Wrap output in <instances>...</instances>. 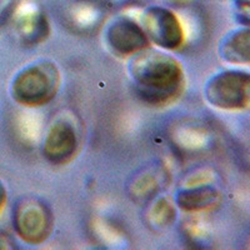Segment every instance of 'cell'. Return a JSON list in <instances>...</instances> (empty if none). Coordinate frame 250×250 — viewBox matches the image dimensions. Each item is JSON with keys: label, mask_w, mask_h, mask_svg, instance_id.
<instances>
[{"label": "cell", "mask_w": 250, "mask_h": 250, "mask_svg": "<svg viewBox=\"0 0 250 250\" xmlns=\"http://www.w3.org/2000/svg\"><path fill=\"white\" fill-rule=\"evenodd\" d=\"M130 73L140 97L163 105L182 93L184 75L180 62L159 51H140L130 64Z\"/></svg>", "instance_id": "obj_1"}, {"label": "cell", "mask_w": 250, "mask_h": 250, "mask_svg": "<svg viewBox=\"0 0 250 250\" xmlns=\"http://www.w3.org/2000/svg\"><path fill=\"white\" fill-rule=\"evenodd\" d=\"M60 75L51 62H39L23 69L12 85L13 98L26 106L44 105L55 97Z\"/></svg>", "instance_id": "obj_2"}, {"label": "cell", "mask_w": 250, "mask_h": 250, "mask_svg": "<svg viewBox=\"0 0 250 250\" xmlns=\"http://www.w3.org/2000/svg\"><path fill=\"white\" fill-rule=\"evenodd\" d=\"M249 74L231 70L211 78L205 93L211 105L225 110H240L249 105Z\"/></svg>", "instance_id": "obj_3"}, {"label": "cell", "mask_w": 250, "mask_h": 250, "mask_svg": "<svg viewBox=\"0 0 250 250\" xmlns=\"http://www.w3.org/2000/svg\"><path fill=\"white\" fill-rule=\"evenodd\" d=\"M14 228L24 242L39 244L51 231L50 211L38 200H23L15 209Z\"/></svg>", "instance_id": "obj_4"}, {"label": "cell", "mask_w": 250, "mask_h": 250, "mask_svg": "<svg viewBox=\"0 0 250 250\" xmlns=\"http://www.w3.org/2000/svg\"><path fill=\"white\" fill-rule=\"evenodd\" d=\"M149 40L167 50L178 49L184 42V31L175 14L164 8H151L143 18Z\"/></svg>", "instance_id": "obj_5"}, {"label": "cell", "mask_w": 250, "mask_h": 250, "mask_svg": "<svg viewBox=\"0 0 250 250\" xmlns=\"http://www.w3.org/2000/svg\"><path fill=\"white\" fill-rule=\"evenodd\" d=\"M111 50L118 55L128 57L146 50L150 44L144 29L130 19H119L111 24L106 33Z\"/></svg>", "instance_id": "obj_6"}, {"label": "cell", "mask_w": 250, "mask_h": 250, "mask_svg": "<svg viewBox=\"0 0 250 250\" xmlns=\"http://www.w3.org/2000/svg\"><path fill=\"white\" fill-rule=\"evenodd\" d=\"M77 149V133L69 123L58 122L51 125L43 146V153L49 162L64 164L75 155Z\"/></svg>", "instance_id": "obj_7"}, {"label": "cell", "mask_w": 250, "mask_h": 250, "mask_svg": "<svg viewBox=\"0 0 250 250\" xmlns=\"http://www.w3.org/2000/svg\"><path fill=\"white\" fill-rule=\"evenodd\" d=\"M220 194L207 185L189 187L176 196V203L185 211H202L218 204Z\"/></svg>", "instance_id": "obj_8"}, {"label": "cell", "mask_w": 250, "mask_h": 250, "mask_svg": "<svg viewBox=\"0 0 250 250\" xmlns=\"http://www.w3.org/2000/svg\"><path fill=\"white\" fill-rule=\"evenodd\" d=\"M222 57L231 64H248L250 59V33L239 30L228 38L220 49Z\"/></svg>", "instance_id": "obj_9"}, {"label": "cell", "mask_w": 250, "mask_h": 250, "mask_svg": "<svg viewBox=\"0 0 250 250\" xmlns=\"http://www.w3.org/2000/svg\"><path fill=\"white\" fill-rule=\"evenodd\" d=\"M19 29L24 37L29 40H42V37H46L48 26L45 20L34 8H26L19 15Z\"/></svg>", "instance_id": "obj_10"}, {"label": "cell", "mask_w": 250, "mask_h": 250, "mask_svg": "<svg viewBox=\"0 0 250 250\" xmlns=\"http://www.w3.org/2000/svg\"><path fill=\"white\" fill-rule=\"evenodd\" d=\"M175 210L168 199L162 198L154 204L150 210V222L156 227H168L174 222Z\"/></svg>", "instance_id": "obj_11"}, {"label": "cell", "mask_w": 250, "mask_h": 250, "mask_svg": "<svg viewBox=\"0 0 250 250\" xmlns=\"http://www.w3.org/2000/svg\"><path fill=\"white\" fill-rule=\"evenodd\" d=\"M159 187L158 179L153 174H144L139 176L131 185V194L138 199H148L156 193Z\"/></svg>", "instance_id": "obj_12"}, {"label": "cell", "mask_w": 250, "mask_h": 250, "mask_svg": "<svg viewBox=\"0 0 250 250\" xmlns=\"http://www.w3.org/2000/svg\"><path fill=\"white\" fill-rule=\"evenodd\" d=\"M6 203V190L5 187L3 185V183L0 182V211L3 210L4 205Z\"/></svg>", "instance_id": "obj_13"}, {"label": "cell", "mask_w": 250, "mask_h": 250, "mask_svg": "<svg viewBox=\"0 0 250 250\" xmlns=\"http://www.w3.org/2000/svg\"><path fill=\"white\" fill-rule=\"evenodd\" d=\"M168 3L176 4V5H184V4H188L190 0H167Z\"/></svg>", "instance_id": "obj_14"}, {"label": "cell", "mask_w": 250, "mask_h": 250, "mask_svg": "<svg viewBox=\"0 0 250 250\" xmlns=\"http://www.w3.org/2000/svg\"><path fill=\"white\" fill-rule=\"evenodd\" d=\"M1 245H8V243L4 242V240H1V236H0V248H3Z\"/></svg>", "instance_id": "obj_15"}]
</instances>
